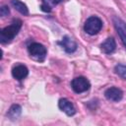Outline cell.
Instances as JSON below:
<instances>
[{
	"label": "cell",
	"mask_w": 126,
	"mask_h": 126,
	"mask_svg": "<svg viewBox=\"0 0 126 126\" xmlns=\"http://www.w3.org/2000/svg\"><path fill=\"white\" fill-rule=\"evenodd\" d=\"M28 50L30 55L37 61H43L46 57V48L44 45L38 43V42H32L28 46Z\"/></svg>",
	"instance_id": "3957f363"
},
{
	"label": "cell",
	"mask_w": 126,
	"mask_h": 126,
	"mask_svg": "<svg viewBox=\"0 0 126 126\" xmlns=\"http://www.w3.org/2000/svg\"><path fill=\"white\" fill-rule=\"evenodd\" d=\"M58 106L59 108L64 111L68 116H72L76 113V108L73 105V103L68 100L67 98H60L58 101Z\"/></svg>",
	"instance_id": "52a82bcc"
},
{
	"label": "cell",
	"mask_w": 126,
	"mask_h": 126,
	"mask_svg": "<svg viewBox=\"0 0 126 126\" xmlns=\"http://www.w3.org/2000/svg\"><path fill=\"white\" fill-rule=\"evenodd\" d=\"M21 112H22L21 106L18 105V104H13L10 107V109L8 110V112H7V116L11 120H15V119H17L21 115Z\"/></svg>",
	"instance_id": "7c38bea8"
},
{
	"label": "cell",
	"mask_w": 126,
	"mask_h": 126,
	"mask_svg": "<svg viewBox=\"0 0 126 126\" xmlns=\"http://www.w3.org/2000/svg\"><path fill=\"white\" fill-rule=\"evenodd\" d=\"M101 28H102V21L98 17H95V16L90 17L86 21L85 26H84L85 32L91 35L96 34L101 30Z\"/></svg>",
	"instance_id": "7a4b0ae2"
},
{
	"label": "cell",
	"mask_w": 126,
	"mask_h": 126,
	"mask_svg": "<svg viewBox=\"0 0 126 126\" xmlns=\"http://www.w3.org/2000/svg\"><path fill=\"white\" fill-rule=\"evenodd\" d=\"M113 24H114V27L124 44V46L126 47V24L121 19H119L117 17L113 18Z\"/></svg>",
	"instance_id": "5b68a950"
},
{
	"label": "cell",
	"mask_w": 126,
	"mask_h": 126,
	"mask_svg": "<svg viewBox=\"0 0 126 126\" xmlns=\"http://www.w3.org/2000/svg\"><path fill=\"white\" fill-rule=\"evenodd\" d=\"M11 4L22 15H28L29 14V10H28L27 5L25 3H23L22 1H20V0H11Z\"/></svg>",
	"instance_id": "8fae6325"
},
{
	"label": "cell",
	"mask_w": 126,
	"mask_h": 126,
	"mask_svg": "<svg viewBox=\"0 0 126 126\" xmlns=\"http://www.w3.org/2000/svg\"><path fill=\"white\" fill-rule=\"evenodd\" d=\"M9 14H10V10H9L8 6H5V5L2 6L1 9H0V15H1V17H6Z\"/></svg>",
	"instance_id": "9a60e30c"
},
{
	"label": "cell",
	"mask_w": 126,
	"mask_h": 126,
	"mask_svg": "<svg viewBox=\"0 0 126 126\" xmlns=\"http://www.w3.org/2000/svg\"><path fill=\"white\" fill-rule=\"evenodd\" d=\"M116 48V42L113 37H108L106 38L101 44H100V49L103 53L105 54H110L112 53Z\"/></svg>",
	"instance_id": "30bf717a"
},
{
	"label": "cell",
	"mask_w": 126,
	"mask_h": 126,
	"mask_svg": "<svg viewBox=\"0 0 126 126\" xmlns=\"http://www.w3.org/2000/svg\"><path fill=\"white\" fill-rule=\"evenodd\" d=\"M90 82L85 77H77L71 82V87L73 91L77 94H81L88 91L90 89Z\"/></svg>",
	"instance_id": "277c9868"
},
{
	"label": "cell",
	"mask_w": 126,
	"mask_h": 126,
	"mask_svg": "<svg viewBox=\"0 0 126 126\" xmlns=\"http://www.w3.org/2000/svg\"><path fill=\"white\" fill-rule=\"evenodd\" d=\"M63 1L64 0H42V4L45 5V6H48V7L52 8L53 6L59 4V3L63 2Z\"/></svg>",
	"instance_id": "5bb4252c"
},
{
	"label": "cell",
	"mask_w": 126,
	"mask_h": 126,
	"mask_svg": "<svg viewBox=\"0 0 126 126\" xmlns=\"http://www.w3.org/2000/svg\"><path fill=\"white\" fill-rule=\"evenodd\" d=\"M104 95L108 100L111 101H119L122 99L123 97V93L120 89L115 88V87H111L109 89H107L104 92Z\"/></svg>",
	"instance_id": "8992f818"
},
{
	"label": "cell",
	"mask_w": 126,
	"mask_h": 126,
	"mask_svg": "<svg viewBox=\"0 0 126 126\" xmlns=\"http://www.w3.org/2000/svg\"><path fill=\"white\" fill-rule=\"evenodd\" d=\"M22 21L19 19H16L12 22V24L4 29L1 30L0 32V41L2 43H7L10 42L20 32L22 28Z\"/></svg>",
	"instance_id": "6da1fadb"
},
{
	"label": "cell",
	"mask_w": 126,
	"mask_h": 126,
	"mask_svg": "<svg viewBox=\"0 0 126 126\" xmlns=\"http://www.w3.org/2000/svg\"><path fill=\"white\" fill-rule=\"evenodd\" d=\"M29 74V70L25 65H17L12 69V76L18 80V81H22L24 80Z\"/></svg>",
	"instance_id": "9c48e42d"
},
{
	"label": "cell",
	"mask_w": 126,
	"mask_h": 126,
	"mask_svg": "<svg viewBox=\"0 0 126 126\" xmlns=\"http://www.w3.org/2000/svg\"><path fill=\"white\" fill-rule=\"evenodd\" d=\"M114 71L119 77L126 80V66L125 65H121V64L116 65L115 68H114Z\"/></svg>",
	"instance_id": "4fadbf2b"
},
{
	"label": "cell",
	"mask_w": 126,
	"mask_h": 126,
	"mask_svg": "<svg viewBox=\"0 0 126 126\" xmlns=\"http://www.w3.org/2000/svg\"><path fill=\"white\" fill-rule=\"evenodd\" d=\"M59 44H61V46L64 48V50L67 53H73L77 49V43L75 42V40L72 37H70L68 35L63 36V38L59 42Z\"/></svg>",
	"instance_id": "ba28073f"
}]
</instances>
